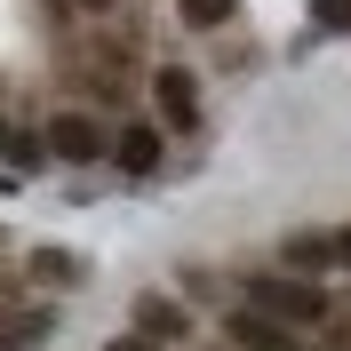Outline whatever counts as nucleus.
Returning a JSON list of instances; mask_svg holds the SVG:
<instances>
[{
    "label": "nucleus",
    "mask_w": 351,
    "mask_h": 351,
    "mask_svg": "<svg viewBox=\"0 0 351 351\" xmlns=\"http://www.w3.org/2000/svg\"><path fill=\"white\" fill-rule=\"evenodd\" d=\"M287 271H319V280H328V271H343L351 280V232H295V240H287Z\"/></svg>",
    "instance_id": "3"
},
{
    "label": "nucleus",
    "mask_w": 351,
    "mask_h": 351,
    "mask_svg": "<svg viewBox=\"0 0 351 351\" xmlns=\"http://www.w3.org/2000/svg\"><path fill=\"white\" fill-rule=\"evenodd\" d=\"M136 335H152V343H176V335H184V311H176L168 295H144V304H136Z\"/></svg>",
    "instance_id": "7"
},
{
    "label": "nucleus",
    "mask_w": 351,
    "mask_h": 351,
    "mask_svg": "<svg viewBox=\"0 0 351 351\" xmlns=\"http://www.w3.org/2000/svg\"><path fill=\"white\" fill-rule=\"evenodd\" d=\"M311 16L328 24V32H351V0H311Z\"/></svg>",
    "instance_id": "10"
},
{
    "label": "nucleus",
    "mask_w": 351,
    "mask_h": 351,
    "mask_svg": "<svg viewBox=\"0 0 351 351\" xmlns=\"http://www.w3.org/2000/svg\"><path fill=\"white\" fill-rule=\"evenodd\" d=\"M223 335H232L240 351H304V343H295V328L263 319V311H232V319H223Z\"/></svg>",
    "instance_id": "6"
},
{
    "label": "nucleus",
    "mask_w": 351,
    "mask_h": 351,
    "mask_svg": "<svg viewBox=\"0 0 351 351\" xmlns=\"http://www.w3.org/2000/svg\"><path fill=\"white\" fill-rule=\"evenodd\" d=\"M8 136H16V128H8V120H0V152H8Z\"/></svg>",
    "instance_id": "14"
},
{
    "label": "nucleus",
    "mask_w": 351,
    "mask_h": 351,
    "mask_svg": "<svg viewBox=\"0 0 351 351\" xmlns=\"http://www.w3.org/2000/svg\"><path fill=\"white\" fill-rule=\"evenodd\" d=\"M8 160H16V168H40L48 144H32V136H8Z\"/></svg>",
    "instance_id": "11"
},
{
    "label": "nucleus",
    "mask_w": 351,
    "mask_h": 351,
    "mask_svg": "<svg viewBox=\"0 0 351 351\" xmlns=\"http://www.w3.org/2000/svg\"><path fill=\"white\" fill-rule=\"evenodd\" d=\"M152 104H160L168 128H199V80H192L184 64H160V72H152Z\"/></svg>",
    "instance_id": "4"
},
{
    "label": "nucleus",
    "mask_w": 351,
    "mask_h": 351,
    "mask_svg": "<svg viewBox=\"0 0 351 351\" xmlns=\"http://www.w3.org/2000/svg\"><path fill=\"white\" fill-rule=\"evenodd\" d=\"M32 271H40L48 287H80L88 263H80V256H64V247H40V256H32Z\"/></svg>",
    "instance_id": "9"
},
{
    "label": "nucleus",
    "mask_w": 351,
    "mask_h": 351,
    "mask_svg": "<svg viewBox=\"0 0 351 351\" xmlns=\"http://www.w3.org/2000/svg\"><path fill=\"white\" fill-rule=\"evenodd\" d=\"M247 311H263V319H280V328H319V319H328V287L319 280H304V271H256V280H247Z\"/></svg>",
    "instance_id": "1"
},
{
    "label": "nucleus",
    "mask_w": 351,
    "mask_h": 351,
    "mask_svg": "<svg viewBox=\"0 0 351 351\" xmlns=\"http://www.w3.org/2000/svg\"><path fill=\"white\" fill-rule=\"evenodd\" d=\"M40 144H48V160H64V168H96V160H112V136L96 128L88 112H56Z\"/></svg>",
    "instance_id": "2"
},
{
    "label": "nucleus",
    "mask_w": 351,
    "mask_h": 351,
    "mask_svg": "<svg viewBox=\"0 0 351 351\" xmlns=\"http://www.w3.org/2000/svg\"><path fill=\"white\" fill-rule=\"evenodd\" d=\"M104 351H160V343H152V335H136V328H128V335H112Z\"/></svg>",
    "instance_id": "12"
},
{
    "label": "nucleus",
    "mask_w": 351,
    "mask_h": 351,
    "mask_svg": "<svg viewBox=\"0 0 351 351\" xmlns=\"http://www.w3.org/2000/svg\"><path fill=\"white\" fill-rule=\"evenodd\" d=\"M192 32H223V24H240V0H176Z\"/></svg>",
    "instance_id": "8"
},
{
    "label": "nucleus",
    "mask_w": 351,
    "mask_h": 351,
    "mask_svg": "<svg viewBox=\"0 0 351 351\" xmlns=\"http://www.w3.org/2000/svg\"><path fill=\"white\" fill-rule=\"evenodd\" d=\"M72 8H88V16H104V8H112V0H72Z\"/></svg>",
    "instance_id": "13"
},
{
    "label": "nucleus",
    "mask_w": 351,
    "mask_h": 351,
    "mask_svg": "<svg viewBox=\"0 0 351 351\" xmlns=\"http://www.w3.org/2000/svg\"><path fill=\"white\" fill-rule=\"evenodd\" d=\"M112 160H120L128 176H152L160 160H168V144H160V128H152V120H128V128L112 136Z\"/></svg>",
    "instance_id": "5"
}]
</instances>
